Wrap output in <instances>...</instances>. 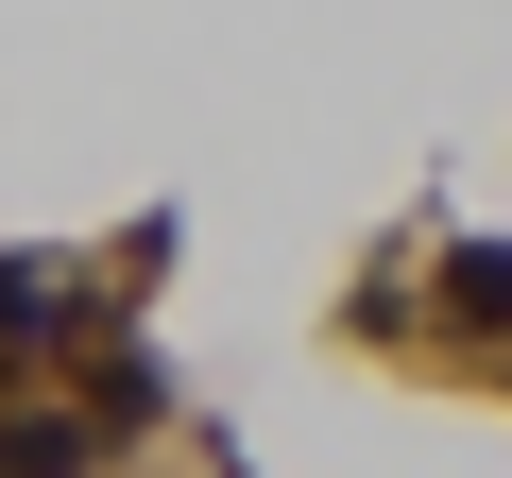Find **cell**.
Listing matches in <instances>:
<instances>
[{"mask_svg": "<svg viewBox=\"0 0 512 478\" xmlns=\"http://www.w3.org/2000/svg\"><path fill=\"white\" fill-rule=\"evenodd\" d=\"M444 325H478V342L512 325V257H495V239H461V257H444Z\"/></svg>", "mask_w": 512, "mask_h": 478, "instance_id": "cell-3", "label": "cell"}, {"mask_svg": "<svg viewBox=\"0 0 512 478\" xmlns=\"http://www.w3.org/2000/svg\"><path fill=\"white\" fill-rule=\"evenodd\" d=\"M86 461H103V410H52V393L0 410V478H86Z\"/></svg>", "mask_w": 512, "mask_h": 478, "instance_id": "cell-2", "label": "cell"}, {"mask_svg": "<svg viewBox=\"0 0 512 478\" xmlns=\"http://www.w3.org/2000/svg\"><path fill=\"white\" fill-rule=\"evenodd\" d=\"M86 325H103V291L69 257H0V342H86Z\"/></svg>", "mask_w": 512, "mask_h": 478, "instance_id": "cell-1", "label": "cell"}]
</instances>
